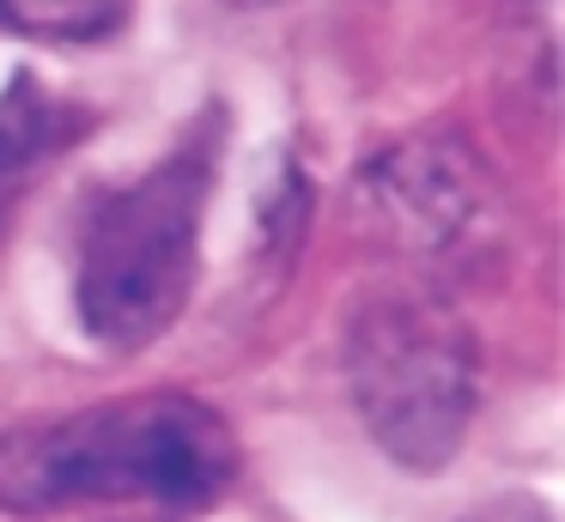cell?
Instances as JSON below:
<instances>
[{
  "label": "cell",
  "instance_id": "6",
  "mask_svg": "<svg viewBox=\"0 0 565 522\" xmlns=\"http://www.w3.org/2000/svg\"><path fill=\"white\" fill-rule=\"evenodd\" d=\"M128 24V0H0V31L31 43H104Z\"/></svg>",
  "mask_w": 565,
  "mask_h": 522
},
{
  "label": "cell",
  "instance_id": "4",
  "mask_svg": "<svg viewBox=\"0 0 565 522\" xmlns=\"http://www.w3.org/2000/svg\"><path fill=\"white\" fill-rule=\"evenodd\" d=\"M359 206H365L371 231L395 243L402 255L419 262H444V255H468L499 219V194L492 177L462 140H402L359 170Z\"/></svg>",
  "mask_w": 565,
  "mask_h": 522
},
{
  "label": "cell",
  "instance_id": "1",
  "mask_svg": "<svg viewBox=\"0 0 565 522\" xmlns=\"http://www.w3.org/2000/svg\"><path fill=\"white\" fill-rule=\"evenodd\" d=\"M244 473L220 407L177 388L98 401L0 432V510L43 516L74 504L207 510Z\"/></svg>",
  "mask_w": 565,
  "mask_h": 522
},
{
  "label": "cell",
  "instance_id": "3",
  "mask_svg": "<svg viewBox=\"0 0 565 522\" xmlns=\"http://www.w3.org/2000/svg\"><path fill=\"white\" fill-rule=\"evenodd\" d=\"M347 388L395 468L444 473L475 425L480 347L431 291H377L347 322Z\"/></svg>",
  "mask_w": 565,
  "mask_h": 522
},
{
  "label": "cell",
  "instance_id": "2",
  "mask_svg": "<svg viewBox=\"0 0 565 522\" xmlns=\"http://www.w3.org/2000/svg\"><path fill=\"white\" fill-rule=\"evenodd\" d=\"M220 146L189 134L135 182L98 194L79 225L74 310L110 352H140L183 316L201 274V219L213 194Z\"/></svg>",
  "mask_w": 565,
  "mask_h": 522
},
{
  "label": "cell",
  "instance_id": "5",
  "mask_svg": "<svg viewBox=\"0 0 565 522\" xmlns=\"http://www.w3.org/2000/svg\"><path fill=\"white\" fill-rule=\"evenodd\" d=\"M79 116L55 104L31 73H13V85L0 92V219L13 213L19 189L74 140Z\"/></svg>",
  "mask_w": 565,
  "mask_h": 522
}]
</instances>
